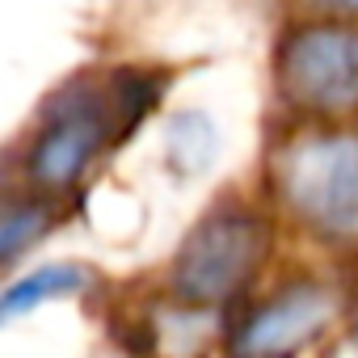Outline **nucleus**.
<instances>
[{
  "mask_svg": "<svg viewBox=\"0 0 358 358\" xmlns=\"http://www.w3.org/2000/svg\"><path fill=\"white\" fill-rule=\"evenodd\" d=\"M270 186L278 203L324 241H358V135L295 131L270 156Z\"/></svg>",
  "mask_w": 358,
  "mask_h": 358,
  "instance_id": "obj_2",
  "label": "nucleus"
},
{
  "mask_svg": "<svg viewBox=\"0 0 358 358\" xmlns=\"http://www.w3.org/2000/svg\"><path fill=\"white\" fill-rule=\"evenodd\" d=\"M278 97L312 118H341L358 110V26L312 17L282 34L274 51Z\"/></svg>",
  "mask_w": 358,
  "mask_h": 358,
  "instance_id": "obj_4",
  "label": "nucleus"
},
{
  "mask_svg": "<svg viewBox=\"0 0 358 358\" xmlns=\"http://www.w3.org/2000/svg\"><path fill=\"white\" fill-rule=\"evenodd\" d=\"M85 287H89V270L76 266V262L38 266V270L22 274L17 282H9L5 291H0V324H9L17 316H30L47 299H68V295H76Z\"/></svg>",
  "mask_w": 358,
  "mask_h": 358,
  "instance_id": "obj_6",
  "label": "nucleus"
},
{
  "mask_svg": "<svg viewBox=\"0 0 358 358\" xmlns=\"http://www.w3.org/2000/svg\"><path fill=\"white\" fill-rule=\"evenodd\" d=\"M55 224L47 194H0V266L13 262L22 249H30L47 228Z\"/></svg>",
  "mask_w": 358,
  "mask_h": 358,
  "instance_id": "obj_7",
  "label": "nucleus"
},
{
  "mask_svg": "<svg viewBox=\"0 0 358 358\" xmlns=\"http://www.w3.org/2000/svg\"><path fill=\"white\" fill-rule=\"evenodd\" d=\"M316 17H337V22H358V0H299Z\"/></svg>",
  "mask_w": 358,
  "mask_h": 358,
  "instance_id": "obj_8",
  "label": "nucleus"
},
{
  "mask_svg": "<svg viewBox=\"0 0 358 358\" xmlns=\"http://www.w3.org/2000/svg\"><path fill=\"white\" fill-rule=\"evenodd\" d=\"M333 312H337V299L329 295V287L312 278L278 287L241 320V329L232 333V354L236 358H287L303 350L316 333H324Z\"/></svg>",
  "mask_w": 358,
  "mask_h": 358,
  "instance_id": "obj_5",
  "label": "nucleus"
},
{
  "mask_svg": "<svg viewBox=\"0 0 358 358\" xmlns=\"http://www.w3.org/2000/svg\"><path fill=\"white\" fill-rule=\"evenodd\" d=\"M354 350H358V333H354Z\"/></svg>",
  "mask_w": 358,
  "mask_h": 358,
  "instance_id": "obj_9",
  "label": "nucleus"
},
{
  "mask_svg": "<svg viewBox=\"0 0 358 358\" xmlns=\"http://www.w3.org/2000/svg\"><path fill=\"white\" fill-rule=\"evenodd\" d=\"M270 224L257 207H211L177 245L169 262V287L190 312L224 308L236 299L270 257Z\"/></svg>",
  "mask_w": 358,
  "mask_h": 358,
  "instance_id": "obj_3",
  "label": "nucleus"
},
{
  "mask_svg": "<svg viewBox=\"0 0 358 358\" xmlns=\"http://www.w3.org/2000/svg\"><path fill=\"white\" fill-rule=\"evenodd\" d=\"M164 85L148 72H114L106 80L76 76L59 85L38 110V131L26 148V182L38 194H64L80 177L131 135L143 114L160 101Z\"/></svg>",
  "mask_w": 358,
  "mask_h": 358,
  "instance_id": "obj_1",
  "label": "nucleus"
}]
</instances>
